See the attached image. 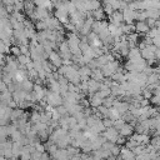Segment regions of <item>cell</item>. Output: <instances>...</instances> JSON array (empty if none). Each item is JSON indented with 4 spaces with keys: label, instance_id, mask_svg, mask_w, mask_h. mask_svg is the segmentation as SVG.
<instances>
[{
    "label": "cell",
    "instance_id": "f35d334b",
    "mask_svg": "<svg viewBox=\"0 0 160 160\" xmlns=\"http://www.w3.org/2000/svg\"><path fill=\"white\" fill-rule=\"evenodd\" d=\"M11 160H19V159H18V158H12Z\"/></svg>",
    "mask_w": 160,
    "mask_h": 160
},
{
    "label": "cell",
    "instance_id": "f546056e",
    "mask_svg": "<svg viewBox=\"0 0 160 160\" xmlns=\"http://www.w3.org/2000/svg\"><path fill=\"white\" fill-rule=\"evenodd\" d=\"M21 10H24V0L15 1V4H14V11H21Z\"/></svg>",
    "mask_w": 160,
    "mask_h": 160
},
{
    "label": "cell",
    "instance_id": "d590c367",
    "mask_svg": "<svg viewBox=\"0 0 160 160\" xmlns=\"http://www.w3.org/2000/svg\"><path fill=\"white\" fill-rule=\"evenodd\" d=\"M69 160H82V158L80 155H75V156H71Z\"/></svg>",
    "mask_w": 160,
    "mask_h": 160
},
{
    "label": "cell",
    "instance_id": "8992f818",
    "mask_svg": "<svg viewBox=\"0 0 160 160\" xmlns=\"http://www.w3.org/2000/svg\"><path fill=\"white\" fill-rule=\"evenodd\" d=\"M46 91H48V89H45V88L41 86L40 84H34L32 92H34V95H35L36 101H44V100H45V96H46Z\"/></svg>",
    "mask_w": 160,
    "mask_h": 160
},
{
    "label": "cell",
    "instance_id": "2e32d148",
    "mask_svg": "<svg viewBox=\"0 0 160 160\" xmlns=\"http://www.w3.org/2000/svg\"><path fill=\"white\" fill-rule=\"evenodd\" d=\"M100 84L101 82H99L96 80H92V79H90L88 81V94H89V96L95 94V92H98L100 90Z\"/></svg>",
    "mask_w": 160,
    "mask_h": 160
},
{
    "label": "cell",
    "instance_id": "e0dca14e",
    "mask_svg": "<svg viewBox=\"0 0 160 160\" xmlns=\"http://www.w3.org/2000/svg\"><path fill=\"white\" fill-rule=\"evenodd\" d=\"M35 4L32 0H24V10H25V14L31 19L32 15H34V11H35Z\"/></svg>",
    "mask_w": 160,
    "mask_h": 160
},
{
    "label": "cell",
    "instance_id": "9a60e30c",
    "mask_svg": "<svg viewBox=\"0 0 160 160\" xmlns=\"http://www.w3.org/2000/svg\"><path fill=\"white\" fill-rule=\"evenodd\" d=\"M134 26H135V32H138L139 35H145L150 30V28L148 26V24L145 21H136L134 24Z\"/></svg>",
    "mask_w": 160,
    "mask_h": 160
},
{
    "label": "cell",
    "instance_id": "d6986e66",
    "mask_svg": "<svg viewBox=\"0 0 160 160\" xmlns=\"http://www.w3.org/2000/svg\"><path fill=\"white\" fill-rule=\"evenodd\" d=\"M91 18H92L95 21H102V20H105L106 14H105V11L102 10V8H100V9H98V10L91 11Z\"/></svg>",
    "mask_w": 160,
    "mask_h": 160
},
{
    "label": "cell",
    "instance_id": "836d02e7",
    "mask_svg": "<svg viewBox=\"0 0 160 160\" xmlns=\"http://www.w3.org/2000/svg\"><path fill=\"white\" fill-rule=\"evenodd\" d=\"M40 158H41V152H39L36 150L31 152V160H40Z\"/></svg>",
    "mask_w": 160,
    "mask_h": 160
},
{
    "label": "cell",
    "instance_id": "3957f363",
    "mask_svg": "<svg viewBox=\"0 0 160 160\" xmlns=\"http://www.w3.org/2000/svg\"><path fill=\"white\" fill-rule=\"evenodd\" d=\"M48 60H49V62L51 64V66H52L54 69H59L60 66H62V59H61L60 54H59L58 51H55V50H52V51L49 54Z\"/></svg>",
    "mask_w": 160,
    "mask_h": 160
},
{
    "label": "cell",
    "instance_id": "277c9868",
    "mask_svg": "<svg viewBox=\"0 0 160 160\" xmlns=\"http://www.w3.org/2000/svg\"><path fill=\"white\" fill-rule=\"evenodd\" d=\"M101 135L105 138L106 141H110V142H114V144H116V140H118V138L120 136V135H119V131H118L116 129H114V128H108V129H105Z\"/></svg>",
    "mask_w": 160,
    "mask_h": 160
},
{
    "label": "cell",
    "instance_id": "5b68a950",
    "mask_svg": "<svg viewBox=\"0 0 160 160\" xmlns=\"http://www.w3.org/2000/svg\"><path fill=\"white\" fill-rule=\"evenodd\" d=\"M121 12H122V20L125 21V24H134V21L136 20V12L138 11H135L130 8H126Z\"/></svg>",
    "mask_w": 160,
    "mask_h": 160
},
{
    "label": "cell",
    "instance_id": "74e56055",
    "mask_svg": "<svg viewBox=\"0 0 160 160\" xmlns=\"http://www.w3.org/2000/svg\"><path fill=\"white\" fill-rule=\"evenodd\" d=\"M122 1H125V2H128V4H129V2H131V1H134V0H122Z\"/></svg>",
    "mask_w": 160,
    "mask_h": 160
},
{
    "label": "cell",
    "instance_id": "d6a6232c",
    "mask_svg": "<svg viewBox=\"0 0 160 160\" xmlns=\"http://www.w3.org/2000/svg\"><path fill=\"white\" fill-rule=\"evenodd\" d=\"M145 22L148 24V26H149L150 29L156 26V20H155V19H146V21H145Z\"/></svg>",
    "mask_w": 160,
    "mask_h": 160
},
{
    "label": "cell",
    "instance_id": "603a6c76",
    "mask_svg": "<svg viewBox=\"0 0 160 160\" xmlns=\"http://www.w3.org/2000/svg\"><path fill=\"white\" fill-rule=\"evenodd\" d=\"M90 79H92V80H96V81L101 82L105 78H104V75H102V72H101L100 68H96V69H92V70H91V76H90Z\"/></svg>",
    "mask_w": 160,
    "mask_h": 160
},
{
    "label": "cell",
    "instance_id": "44dd1931",
    "mask_svg": "<svg viewBox=\"0 0 160 160\" xmlns=\"http://www.w3.org/2000/svg\"><path fill=\"white\" fill-rule=\"evenodd\" d=\"M0 101L2 104H5L6 106L10 105V102L12 101V94L8 90V91H4V92H0Z\"/></svg>",
    "mask_w": 160,
    "mask_h": 160
},
{
    "label": "cell",
    "instance_id": "7c38bea8",
    "mask_svg": "<svg viewBox=\"0 0 160 160\" xmlns=\"http://www.w3.org/2000/svg\"><path fill=\"white\" fill-rule=\"evenodd\" d=\"M79 75H80V81H89L91 76V69L88 65L80 66L79 68Z\"/></svg>",
    "mask_w": 160,
    "mask_h": 160
},
{
    "label": "cell",
    "instance_id": "484cf974",
    "mask_svg": "<svg viewBox=\"0 0 160 160\" xmlns=\"http://www.w3.org/2000/svg\"><path fill=\"white\" fill-rule=\"evenodd\" d=\"M124 124H125V120L120 118V119H118V120H114V122H112V128L116 129V130L119 131V130L124 126Z\"/></svg>",
    "mask_w": 160,
    "mask_h": 160
},
{
    "label": "cell",
    "instance_id": "5bb4252c",
    "mask_svg": "<svg viewBox=\"0 0 160 160\" xmlns=\"http://www.w3.org/2000/svg\"><path fill=\"white\" fill-rule=\"evenodd\" d=\"M121 160H134L135 159V154L131 151V149L124 146L120 149V154H119Z\"/></svg>",
    "mask_w": 160,
    "mask_h": 160
},
{
    "label": "cell",
    "instance_id": "d4e9b609",
    "mask_svg": "<svg viewBox=\"0 0 160 160\" xmlns=\"http://www.w3.org/2000/svg\"><path fill=\"white\" fill-rule=\"evenodd\" d=\"M115 100H116V98H115V96H112V95H110V96H108V98H105V99H104L102 105H104L105 108H111Z\"/></svg>",
    "mask_w": 160,
    "mask_h": 160
},
{
    "label": "cell",
    "instance_id": "cb8c5ba5",
    "mask_svg": "<svg viewBox=\"0 0 160 160\" xmlns=\"http://www.w3.org/2000/svg\"><path fill=\"white\" fill-rule=\"evenodd\" d=\"M101 8H102V10L105 11V14H106V16H110V15H111V14H112V12L115 11V10L112 9V6H111L110 4H108V2L105 1V0L102 1V6H101Z\"/></svg>",
    "mask_w": 160,
    "mask_h": 160
},
{
    "label": "cell",
    "instance_id": "ac0fdd59",
    "mask_svg": "<svg viewBox=\"0 0 160 160\" xmlns=\"http://www.w3.org/2000/svg\"><path fill=\"white\" fill-rule=\"evenodd\" d=\"M109 34H110L112 38H121V36H122L121 25H112V24H109Z\"/></svg>",
    "mask_w": 160,
    "mask_h": 160
},
{
    "label": "cell",
    "instance_id": "4dcf8cb0",
    "mask_svg": "<svg viewBox=\"0 0 160 160\" xmlns=\"http://www.w3.org/2000/svg\"><path fill=\"white\" fill-rule=\"evenodd\" d=\"M78 126H79V129L81 130V129H85L88 125H86V118H82V119H79L78 120Z\"/></svg>",
    "mask_w": 160,
    "mask_h": 160
},
{
    "label": "cell",
    "instance_id": "ffe728a7",
    "mask_svg": "<svg viewBox=\"0 0 160 160\" xmlns=\"http://www.w3.org/2000/svg\"><path fill=\"white\" fill-rule=\"evenodd\" d=\"M22 148H24V145H22L21 142H18V141L12 142V149H11V158H18V156H20Z\"/></svg>",
    "mask_w": 160,
    "mask_h": 160
},
{
    "label": "cell",
    "instance_id": "7a4b0ae2",
    "mask_svg": "<svg viewBox=\"0 0 160 160\" xmlns=\"http://www.w3.org/2000/svg\"><path fill=\"white\" fill-rule=\"evenodd\" d=\"M119 69H120V66H119V61H118V60L110 61V62H108L106 65H104V66L100 68V70H101L104 78H111V75L115 74Z\"/></svg>",
    "mask_w": 160,
    "mask_h": 160
},
{
    "label": "cell",
    "instance_id": "8d00e7d4",
    "mask_svg": "<svg viewBox=\"0 0 160 160\" xmlns=\"http://www.w3.org/2000/svg\"><path fill=\"white\" fill-rule=\"evenodd\" d=\"M4 65H5V59H0V71L4 69Z\"/></svg>",
    "mask_w": 160,
    "mask_h": 160
},
{
    "label": "cell",
    "instance_id": "9c48e42d",
    "mask_svg": "<svg viewBox=\"0 0 160 160\" xmlns=\"http://www.w3.org/2000/svg\"><path fill=\"white\" fill-rule=\"evenodd\" d=\"M101 8L100 0H86L84 1V11L85 12H91L94 10H98Z\"/></svg>",
    "mask_w": 160,
    "mask_h": 160
},
{
    "label": "cell",
    "instance_id": "30bf717a",
    "mask_svg": "<svg viewBox=\"0 0 160 160\" xmlns=\"http://www.w3.org/2000/svg\"><path fill=\"white\" fill-rule=\"evenodd\" d=\"M89 106L90 108H92V109H98L99 106H101L102 105V101H104V99L98 94V92H95V94H92V95H90L89 96Z\"/></svg>",
    "mask_w": 160,
    "mask_h": 160
},
{
    "label": "cell",
    "instance_id": "83f0119b",
    "mask_svg": "<svg viewBox=\"0 0 160 160\" xmlns=\"http://www.w3.org/2000/svg\"><path fill=\"white\" fill-rule=\"evenodd\" d=\"M10 52L12 54L14 58H19V56L21 55V52H20V46H16V45L11 46V48H10Z\"/></svg>",
    "mask_w": 160,
    "mask_h": 160
},
{
    "label": "cell",
    "instance_id": "e575fe53",
    "mask_svg": "<svg viewBox=\"0 0 160 160\" xmlns=\"http://www.w3.org/2000/svg\"><path fill=\"white\" fill-rule=\"evenodd\" d=\"M155 59L160 60V48H156V50H155Z\"/></svg>",
    "mask_w": 160,
    "mask_h": 160
},
{
    "label": "cell",
    "instance_id": "ab89813d",
    "mask_svg": "<svg viewBox=\"0 0 160 160\" xmlns=\"http://www.w3.org/2000/svg\"><path fill=\"white\" fill-rule=\"evenodd\" d=\"M158 111H159V112H160V105H159V110H158Z\"/></svg>",
    "mask_w": 160,
    "mask_h": 160
},
{
    "label": "cell",
    "instance_id": "f1b7e54d",
    "mask_svg": "<svg viewBox=\"0 0 160 160\" xmlns=\"http://www.w3.org/2000/svg\"><path fill=\"white\" fill-rule=\"evenodd\" d=\"M56 109V111L60 114V116L61 118H64V116H68L69 114H68V110H66V108L64 106V105H60V106H58V108H55Z\"/></svg>",
    "mask_w": 160,
    "mask_h": 160
},
{
    "label": "cell",
    "instance_id": "4fadbf2b",
    "mask_svg": "<svg viewBox=\"0 0 160 160\" xmlns=\"http://www.w3.org/2000/svg\"><path fill=\"white\" fill-rule=\"evenodd\" d=\"M134 126L131 125V124H128V122H125L124 124V126L119 130V135L120 136H122V138H129V136H131L132 134H134Z\"/></svg>",
    "mask_w": 160,
    "mask_h": 160
},
{
    "label": "cell",
    "instance_id": "8fae6325",
    "mask_svg": "<svg viewBox=\"0 0 160 160\" xmlns=\"http://www.w3.org/2000/svg\"><path fill=\"white\" fill-rule=\"evenodd\" d=\"M109 24H112V25H121L124 22L122 20V12L121 11H118L115 10L110 16H109Z\"/></svg>",
    "mask_w": 160,
    "mask_h": 160
},
{
    "label": "cell",
    "instance_id": "4316f807",
    "mask_svg": "<svg viewBox=\"0 0 160 160\" xmlns=\"http://www.w3.org/2000/svg\"><path fill=\"white\" fill-rule=\"evenodd\" d=\"M150 144L158 150V149L160 148V135H156V136H154L152 139H150Z\"/></svg>",
    "mask_w": 160,
    "mask_h": 160
},
{
    "label": "cell",
    "instance_id": "6da1fadb",
    "mask_svg": "<svg viewBox=\"0 0 160 160\" xmlns=\"http://www.w3.org/2000/svg\"><path fill=\"white\" fill-rule=\"evenodd\" d=\"M45 100H46V104L51 108H58L60 105H62V96L58 92H52L50 90L46 91V96H45Z\"/></svg>",
    "mask_w": 160,
    "mask_h": 160
},
{
    "label": "cell",
    "instance_id": "7402d4cb",
    "mask_svg": "<svg viewBox=\"0 0 160 160\" xmlns=\"http://www.w3.org/2000/svg\"><path fill=\"white\" fill-rule=\"evenodd\" d=\"M22 115H24V110H22V109H20V108H15V109H12V110H11L10 120H11L12 122H15V121H18Z\"/></svg>",
    "mask_w": 160,
    "mask_h": 160
},
{
    "label": "cell",
    "instance_id": "ba28073f",
    "mask_svg": "<svg viewBox=\"0 0 160 160\" xmlns=\"http://www.w3.org/2000/svg\"><path fill=\"white\" fill-rule=\"evenodd\" d=\"M129 105H130V104L126 102V101H122V100H115L111 108H114L120 115H124L125 112L129 111Z\"/></svg>",
    "mask_w": 160,
    "mask_h": 160
},
{
    "label": "cell",
    "instance_id": "1f68e13d",
    "mask_svg": "<svg viewBox=\"0 0 160 160\" xmlns=\"http://www.w3.org/2000/svg\"><path fill=\"white\" fill-rule=\"evenodd\" d=\"M102 120V124H104V126H105V129H108V128H112V120L111 119H108V118H105V119H101Z\"/></svg>",
    "mask_w": 160,
    "mask_h": 160
},
{
    "label": "cell",
    "instance_id": "52a82bcc",
    "mask_svg": "<svg viewBox=\"0 0 160 160\" xmlns=\"http://www.w3.org/2000/svg\"><path fill=\"white\" fill-rule=\"evenodd\" d=\"M49 16H50V12L46 9L36 6L35 8V11H34V15H32V18L30 20H35V21H38V20H45Z\"/></svg>",
    "mask_w": 160,
    "mask_h": 160
}]
</instances>
